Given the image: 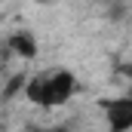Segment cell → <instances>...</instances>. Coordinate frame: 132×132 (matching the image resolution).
<instances>
[{"mask_svg": "<svg viewBox=\"0 0 132 132\" xmlns=\"http://www.w3.org/2000/svg\"><path fill=\"white\" fill-rule=\"evenodd\" d=\"M0 55H3V31H0Z\"/></svg>", "mask_w": 132, "mask_h": 132, "instance_id": "5", "label": "cell"}, {"mask_svg": "<svg viewBox=\"0 0 132 132\" xmlns=\"http://www.w3.org/2000/svg\"><path fill=\"white\" fill-rule=\"evenodd\" d=\"M37 3H55V0H37Z\"/></svg>", "mask_w": 132, "mask_h": 132, "instance_id": "6", "label": "cell"}, {"mask_svg": "<svg viewBox=\"0 0 132 132\" xmlns=\"http://www.w3.org/2000/svg\"><path fill=\"white\" fill-rule=\"evenodd\" d=\"M126 77H129V80H132V62H129V65H126Z\"/></svg>", "mask_w": 132, "mask_h": 132, "instance_id": "4", "label": "cell"}, {"mask_svg": "<svg viewBox=\"0 0 132 132\" xmlns=\"http://www.w3.org/2000/svg\"><path fill=\"white\" fill-rule=\"evenodd\" d=\"M74 92H77V80L65 68L40 71L25 83V98L40 104V108H62L74 98Z\"/></svg>", "mask_w": 132, "mask_h": 132, "instance_id": "1", "label": "cell"}, {"mask_svg": "<svg viewBox=\"0 0 132 132\" xmlns=\"http://www.w3.org/2000/svg\"><path fill=\"white\" fill-rule=\"evenodd\" d=\"M101 108H104V120L111 132H132V92L104 101Z\"/></svg>", "mask_w": 132, "mask_h": 132, "instance_id": "2", "label": "cell"}, {"mask_svg": "<svg viewBox=\"0 0 132 132\" xmlns=\"http://www.w3.org/2000/svg\"><path fill=\"white\" fill-rule=\"evenodd\" d=\"M12 49L19 52V55H25V59H34V52H37V43H34L31 34H15L12 37Z\"/></svg>", "mask_w": 132, "mask_h": 132, "instance_id": "3", "label": "cell"}]
</instances>
